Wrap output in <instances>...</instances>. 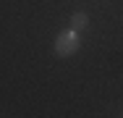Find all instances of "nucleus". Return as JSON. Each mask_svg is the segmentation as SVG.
Returning <instances> with one entry per match:
<instances>
[{
  "label": "nucleus",
  "instance_id": "2",
  "mask_svg": "<svg viewBox=\"0 0 123 118\" xmlns=\"http://www.w3.org/2000/svg\"><path fill=\"white\" fill-rule=\"evenodd\" d=\"M86 26H89V16H86L84 11H76L74 16H71V29L81 32V29H86Z\"/></svg>",
  "mask_w": 123,
  "mask_h": 118
},
{
  "label": "nucleus",
  "instance_id": "3",
  "mask_svg": "<svg viewBox=\"0 0 123 118\" xmlns=\"http://www.w3.org/2000/svg\"><path fill=\"white\" fill-rule=\"evenodd\" d=\"M121 116H123V110H121Z\"/></svg>",
  "mask_w": 123,
  "mask_h": 118
},
{
  "label": "nucleus",
  "instance_id": "1",
  "mask_svg": "<svg viewBox=\"0 0 123 118\" xmlns=\"http://www.w3.org/2000/svg\"><path fill=\"white\" fill-rule=\"evenodd\" d=\"M79 47H81V37H79L76 29H66V32H60V34L55 37V55H58V58L74 55Z\"/></svg>",
  "mask_w": 123,
  "mask_h": 118
}]
</instances>
